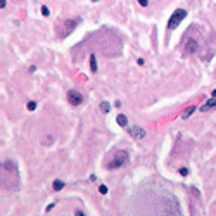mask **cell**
I'll return each mask as SVG.
<instances>
[{
    "instance_id": "1",
    "label": "cell",
    "mask_w": 216,
    "mask_h": 216,
    "mask_svg": "<svg viewBox=\"0 0 216 216\" xmlns=\"http://www.w3.org/2000/svg\"><path fill=\"white\" fill-rule=\"evenodd\" d=\"M126 163H128V152H126V150H118V152L114 154V157L107 163V169H109V171H112V169H119L121 166H125Z\"/></svg>"
},
{
    "instance_id": "2",
    "label": "cell",
    "mask_w": 216,
    "mask_h": 216,
    "mask_svg": "<svg viewBox=\"0 0 216 216\" xmlns=\"http://www.w3.org/2000/svg\"><path fill=\"white\" fill-rule=\"evenodd\" d=\"M187 16V10L183 9H177L173 14H171V18H169V21H168V30L169 31H173V30H177L178 28V24L183 21V18Z\"/></svg>"
},
{
    "instance_id": "3",
    "label": "cell",
    "mask_w": 216,
    "mask_h": 216,
    "mask_svg": "<svg viewBox=\"0 0 216 216\" xmlns=\"http://www.w3.org/2000/svg\"><path fill=\"white\" fill-rule=\"evenodd\" d=\"M83 93H80L78 90H69L68 92V102L71 106H80V104H83Z\"/></svg>"
},
{
    "instance_id": "4",
    "label": "cell",
    "mask_w": 216,
    "mask_h": 216,
    "mask_svg": "<svg viewBox=\"0 0 216 216\" xmlns=\"http://www.w3.org/2000/svg\"><path fill=\"white\" fill-rule=\"evenodd\" d=\"M199 49V40L197 38H187L183 42V52L185 54H196Z\"/></svg>"
},
{
    "instance_id": "5",
    "label": "cell",
    "mask_w": 216,
    "mask_h": 216,
    "mask_svg": "<svg viewBox=\"0 0 216 216\" xmlns=\"http://www.w3.org/2000/svg\"><path fill=\"white\" fill-rule=\"evenodd\" d=\"M126 130H128V135L133 137V138H137V140L145 137V130L140 128V126H130V128H126Z\"/></svg>"
},
{
    "instance_id": "6",
    "label": "cell",
    "mask_w": 216,
    "mask_h": 216,
    "mask_svg": "<svg viewBox=\"0 0 216 216\" xmlns=\"http://www.w3.org/2000/svg\"><path fill=\"white\" fill-rule=\"evenodd\" d=\"M213 107H216V97L209 99L204 106H201V107H199V111H201V112H207L209 109H213Z\"/></svg>"
},
{
    "instance_id": "7",
    "label": "cell",
    "mask_w": 216,
    "mask_h": 216,
    "mask_svg": "<svg viewBox=\"0 0 216 216\" xmlns=\"http://www.w3.org/2000/svg\"><path fill=\"white\" fill-rule=\"evenodd\" d=\"M196 106H190V107H187L185 111H183V114H182V119H187V118H190V116H192V112H194V111H196Z\"/></svg>"
},
{
    "instance_id": "8",
    "label": "cell",
    "mask_w": 216,
    "mask_h": 216,
    "mask_svg": "<svg viewBox=\"0 0 216 216\" xmlns=\"http://www.w3.org/2000/svg\"><path fill=\"white\" fill-rule=\"evenodd\" d=\"M116 121H118V125H119V126H128V118L125 116V114H118Z\"/></svg>"
},
{
    "instance_id": "9",
    "label": "cell",
    "mask_w": 216,
    "mask_h": 216,
    "mask_svg": "<svg viewBox=\"0 0 216 216\" xmlns=\"http://www.w3.org/2000/svg\"><path fill=\"white\" fill-rule=\"evenodd\" d=\"M90 69H92V73H97V57L93 54L90 55Z\"/></svg>"
},
{
    "instance_id": "10",
    "label": "cell",
    "mask_w": 216,
    "mask_h": 216,
    "mask_svg": "<svg viewBox=\"0 0 216 216\" xmlns=\"http://www.w3.org/2000/svg\"><path fill=\"white\" fill-rule=\"evenodd\" d=\"M100 111H102L104 114H107L109 111H111V106H109V102H106V100H104V102H100Z\"/></svg>"
},
{
    "instance_id": "11",
    "label": "cell",
    "mask_w": 216,
    "mask_h": 216,
    "mask_svg": "<svg viewBox=\"0 0 216 216\" xmlns=\"http://www.w3.org/2000/svg\"><path fill=\"white\" fill-rule=\"evenodd\" d=\"M61 188H64V182L62 180H55L54 182V190H61Z\"/></svg>"
},
{
    "instance_id": "12",
    "label": "cell",
    "mask_w": 216,
    "mask_h": 216,
    "mask_svg": "<svg viewBox=\"0 0 216 216\" xmlns=\"http://www.w3.org/2000/svg\"><path fill=\"white\" fill-rule=\"evenodd\" d=\"M26 107L30 109V111H35V109H36V102H28V106H26Z\"/></svg>"
},
{
    "instance_id": "13",
    "label": "cell",
    "mask_w": 216,
    "mask_h": 216,
    "mask_svg": "<svg viewBox=\"0 0 216 216\" xmlns=\"http://www.w3.org/2000/svg\"><path fill=\"white\" fill-rule=\"evenodd\" d=\"M40 10H42V14H43V16H49V14H50L49 7H45V5H43V7H42V9H40Z\"/></svg>"
},
{
    "instance_id": "14",
    "label": "cell",
    "mask_w": 216,
    "mask_h": 216,
    "mask_svg": "<svg viewBox=\"0 0 216 216\" xmlns=\"http://www.w3.org/2000/svg\"><path fill=\"white\" fill-rule=\"evenodd\" d=\"M99 190H100V194H107V187L106 185H100L99 187Z\"/></svg>"
},
{
    "instance_id": "15",
    "label": "cell",
    "mask_w": 216,
    "mask_h": 216,
    "mask_svg": "<svg viewBox=\"0 0 216 216\" xmlns=\"http://www.w3.org/2000/svg\"><path fill=\"white\" fill-rule=\"evenodd\" d=\"M180 175H182V177H187V175H188V169H187V168H182V169H180Z\"/></svg>"
},
{
    "instance_id": "16",
    "label": "cell",
    "mask_w": 216,
    "mask_h": 216,
    "mask_svg": "<svg viewBox=\"0 0 216 216\" xmlns=\"http://www.w3.org/2000/svg\"><path fill=\"white\" fill-rule=\"evenodd\" d=\"M138 4H140L142 7H147V5H149V0H138Z\"/></svg>"
},
{
    "instance_id": "17",
    "label": "cell",
    "mask_w": 216,
    "mask_h": 216,
    "mask_svg": "<svg viewBox=\"0 0 216 216\" xmlns=\"http://www.w3.org/2000/svg\"><path fill=\"white\" fill-rule=\"evenodd\" d=\"M7 5V0H0V9H4Z\"/></svg>"
},
{
    "instance_id": "18",
    "label": "cell",
    "mask_w": 216,
    "mask_h": 216,
    "mask_svg": "<svg viewBox=\"0 0 216 216\" xmlns=\"http://www.w3.org/2000/svg\"><path fill=\"white\" fill-rule=\"evenodd\" d=\"M213 97H216V90H213Z\"/></svg>"
},
{
    "instance_id": "19",
    "label": "cell",
    "mask_w": 216,
    "mask_h": 216,
    "mask_svg": "<svg viewBox=\"0 0 216 216\" xmlns=\"http://www.w3.org/2000/svg\"><path fill=\"white\" fill-rule=\"evenodd\" d=\"M90 2H99V0H90Z\"/></svg>"
}]
</instances>
